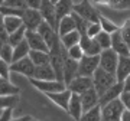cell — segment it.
Wrapping results in <instances>:
<instances>
[{
  "label": "cell",
  "mask_w": 130,
  "mask_h": 121,
  "mask_svg": "<svg viewBox=\"0 0 130 121\" xmlns=\"http://www.w3.org/2000/svg\"><path fill=\"white\" fill-rule=\"evenodd\" d=\"M12 111L13 108H3L0 112V121H12Z\"/></svg>",
  "instance_id": "42"
},
{
  "label": "cell",
  "mask_w": 130,
  "mask_h": 121,
  "mask_svg": "<svg viewBox=\"0 0 130 121\" xmlns=\"http://www.w3.org/2000/svg\"><path fill=\"white\" fill-rule=\"evenodd\" d=\"M94 5H111V0H93Z\"/></svg>",
  "instance_id": "46"
},
{
  "label": "cell",
  "mask_w": 130,
  "mask_h": 121,
  "mask_svg": "<svg viewBox=\"0 0 130 121\" xmlns=\"http://www.w3.org/2000/svg\"><path fill=\"white\" fill-rule=\"evenodd\" d=\"M29 81H30V84L36 89H39V91H42V92H45V94L59 92V91H64V89L68 88L65 82L58 81V79H55V81H39V79L30 78Z\"/></svg>",
  "instance_id": "6"
},
{
  "label": "cell",
  "mask_w": 130,
  "mask_h": 121,
  "mask_svg": "<svg viewBox=\"0 0 130 121\" xmlns=\"http://www.w3.org/2000/svg\"><path fill=\"white\" fill-rule=\"evenodd\" d=\"M74 6L75 3L72 0H59L58 3L55 5V9H56V19H58V23L59 20L65 16H68L74 12Z\"/></svg>",
  "instance_id": "24"
},
{
  "label": "cell",
  "mask_w": 130,
  "mask_h": 121,
  "mask_svg": "<svg viewBox=\"0 0 130 121\" xmlns=\"http://www.w3.org/2000/svg\"><path fill=\"white\" fill-rule=\"evenodd\" d=\"M10 72H12V71H10V65L7 64V62L0 59V78L2 79H9Z\"/></svg>",
  "instance_id": "39"
},
{
  "label": "cell",
  "mask_w": 130,
  "mask_h": 121,
  "mask_svg": "<svg viewBox=\"0 0 130 121\" xmlns=\"http://www.w3.org/2000/svg\"><path fill=\"white\" fill-rule=\"evenodd\" d=\"M74 12L90 23H98L101 17L100 12L94 7V3L90 0H81L79 3H77L74 6Z\"/></svg>",
  "instance_id": "2"
},
{
  "label": "cell",
  "mask_w": 130,
  "mask_h": 121,
  "mask_svg": "<svg viewBox=\"0 0 130 121\" xmlns=\"http://www.w3.org/2000/svg\"><path fill=\"white\" fill-rule=\"evenodd\" d=\"M26 41H28L29 46L32 51H43V52H51L48 43L45 39L39 35L38 30H28L26 32Z\"/></svg>",
  "instance_id": "12"
},
{
  "label": "cell",
  "mask_w": 130,
  "mask_h": 121,
  "mask_svg": "<svg viewBox=\"0 0 130 121\" xmlns=\"http://www.w3.org/2000/svg\"><path fill=\"white\" fill-rule=\"evenodd\" d=\"M19 103V94L16 95H5L0 97V107L3 108H14Z\"/></svg>",
  "instance_id": "33"
},
{
  "label": "cell",
  "mask_w": 130,
  "mask_h": 121,
  "mask_svg": "<svg viewBox=\"0 0 130 121\" xmlns=\"http://www.w3.org/2000/svg\"><path fill=\"white\" fill-rule=\"evenodd\" d=\"M39 12H41L43 20H45L46 23H49L52 28L58 32V19H56L55 5L52 3L51 0H42V5H41Z\"/></svg>",
  "instance_id": "7"
},
{
  "label": "cell",
  "mask_w": 130,
  "mask_h": 121,
  "mask_svg": "<svg viewBox=\"0 0 130 121\" xmlns=\"http://www.w3.org/2000/svg\"><path fill=\"white\" fill-rule=\"evenodd\" d=\"M121 121H130V111L129 110H126L123 117H121Z\"/></svg>",
  "instance_id": "49"
},
{
  "label": "cell",
  "mask_w": 130,
  "mask_h": 121,
  "mask_svg": "<svg viewBox=\"0 0 130 121\" xmlns=\"http://www.w3.org/2000/svg\"><path fill=\"white\" fill-rule=\"evenodd\" d=\"M123 91H124L123 82L114 84L108 91H106V94H104L103 97H100V105L104 107V105H107L108 103H111V101H114V99H117V98H120V95L123 94Z\"/></svg>",
  "instance_id": "17"
},
{
  "label": "cell",
  "mask_w": 130,
  "mask_h": 121,
  "mask_svg": "<svg viewBox=\"0 0 130 121\" xmlns=\"http://www.w3.org/2000/svg\"><path fill=\"white\" fill-rule=\"evenodd\" d=\"M74 30H77V25H75V20L71 14L65 16L59 20V23H58V36L59 37L65 36L70 32H74Z\"/></svg>",
  "instance_id": "23"
},
{
  "label": "cell",
  "mask_w": 130,
  "mask_h": 121,
  "mask_svg": "<svg viewBox=\"0 0 130 121\" xmlns=\"http://www.w3.org/2000/svg\"><path fill=\"white\" fill-rule=\"evenodd\" d=\"M111 49H114L120 56H130V46L123 39L120 29L111 35Z\"/></svg>",
  "instance_id": "14"
},
{
  "label": "cell",
  "mask_w": 130,
  "mask_h": 121,
  "mask_svg": "<svg viewBox=\"0 0 130 121\" xmlns=\"http://www.w3.org/2000/svg\"><path fill=\"white\" fill-rule=\"evenodd\" d=\"M26 9H14V7H6L2 6L0 7V14L2 16H19V17H23Z\"/></svg>",
  "instance_id": "36"
},
{
  "label": "cell",
  "mask_w": 130,
  "mask_h": 121,
  "mask_svg": "<svg viewBox=\"0 0 130 121\" xmlns=\"http://www.w3.org/2000/svg\"><path fill=\"white\" fill-rule=\"evenodd\" d=\"M67 52H68V56L70 58H72L74 61H81L85 56V52H84V49H83V46L81 45H75V46H72V48H70V49H67Z\"/></svg>",
  "instance_id": "35"
},
{
  "label": "cell",
  "mask_w": 130,
  "mask_h": 121,
  "mask_svg": "<svg viewBox=\"0 0 130 121\" xmlns=\"http://www.w3.org/2000/svg\"><path fill=\"white\" fill-rule=\"evenodd\" d=\"M94 39L98 42V45L101 46L103 51H104V49H110V48H111V35H110V33H107V32H104V30H101V32L98 33Z\"/></svg>",
  "instance_id": "32"
},
{
  "label": "cell",
  "mask_w": 130,
  "mask_h": 121,
  "mask_svg": "<svg viewBox=\"0 0 130 121\" xmlns=\"http://www.w3.org/2000/svg\"><path fill=\"white\" fill-rule=\"evenodd\" d=\"M129 75H130V56H120L116 71L117 82H124V79Z\"/></svg>",
  "instance_id": "22"
},
{
  "label": "cell",
  "mask_w": 130,
  "mask_h": 121,
  "mask_svg": "<svg viewBox=\"0 0 130 121\" xmlns=\"http://www.w3.org/2000/svg\"><path fill=\"white\" fill-rule=\"evenodd\" d=\"M2 6L6 7H14V9H28L26 0H3Z\"/></svg>",
  "instance_id": "37"
},
{
  "label": "cell",
  "mask_w": 130,
  "mask_h": 121,
  "mask_svg": "<svg viewBox=\"0 0 130 121\" xmlns=\"http://www.w3.org/2000/svg\"><path fill=\"white\" fill-rule=\"evenodd\" d=\"M103 108V121H121L126 108L120 98H117L111 103H108Z\"/></svg>",
  "instance_id": "3"
},
{
  "label": "cell",
  "mask_w": 130,
  "mask_h": 121,
  "mask_svg": "<svg viewBox=\"0 0 130 121\" xmlns=\"http://www.w3.org/2000/svg\"><path fill=\"white\" fill-rule=\"evenodd\" d=\"M2 26L7 30V33H13L16 32L19 28H22L23 26V19L19 17V16H2Z\"/></svg>",
  "instance_id": "21"
},
{
  "label": "cell",
  "mask_w": 130,
  "mask_h": 121,
  "mask_svg": "<svg viewBox=\"0 0 130 121\" xmlns=\"http://www.w3.org/2000/svg\"><path fill=\"white\" fill-rule=\"evenodd\" d=\"M79 45L83 46L84 52H85V55H101V46L98 45V42L94 39V37H90L88 35H83L81 36V42H79Z\"/></svg>",
  "instance_id": "15"
},
{
  "label": "cell",
  "mask_w": 130,
  "mask_h": 121,
  "mask_svg": "<svg viewBox=\"0 0 130 121\" xmlns=\"http://www.w3.org/2000/svg\"><path fill=\"white\" fill-rule=\"evenodd\" d=\"M22 19H23V25L26 26L28 30H38L39 26L42 25V22H43L41 12L36 9H26Z\"/></svg>",
  "instance_id": "10"
},
{
  "label": "cell",
  "mask_w": 130,
  "mask_h": 121,
  "mask_svg": "<svg viewBox=\"0 0 130 121\" xmlns=\"http://www.w3.org/2000/svg\"><path fill=\"white\" fill-rule=\"evenodd\" d=\"M33 78L39 79V81H55L56 74H55V71H54L51 64H46V65L36 66Z\"/></svg>",
  "instance_id": "20"
},
{
  "label": "cell",
  "mask_w": 130,
  "mask_h": 121,
  "mask_svg": "<svg viewBox=\"0 0 130 121\" xmlns=\"http://www.w3.org/2000/svg\"><path fill=\"white\" fill-rule=\"evenodd\" d=\"M33 118L30 115H23V117H19V118H14L12 121H32Z\"/></svg>",
  "instance_id": "47"
},
{
  "label": "cell",
  "mask_w": 130,
  "mask_h": 121,
  "mask_svg": "<svg viewBox=\"0 0 130 121\" xmlns=\"http://www.w3.org/2000/svg\"><path fill=\"white\" fill-rule=\"evenodd\" d=\"M52 3H54V5H56V3H58V2H59V0H51Z\"/></svg>",
  "instance_id": "50"
},
{
  "label": "cell",
  "mask_w": 130,
  "mask_h": 121,
  "mask_svg": "<svg viewBox=\"0 0 130 121\" xmlns=\"http://www.w3.org/2000/svg\"><path fill=\"white\" fill-rule=\"evenodd\" d=\"M61 42H62V45H64L67 49H70V48L75 46V45H78V43L81 42V33H79L78 30L67 33L65 36L61 37Z\"/></svg>",
  "instance_id": "27"
},
{
  "label": "cell",
  "mask_w": 130,
  "mask_h": 121,
  "mask_svg": "<svg viewBox=\"0 0 130 121\" xmlns=\"http://www.w3.org/2000/svg\"><path fill=\"white\" fill-rule=\"evenodd\" d=\"M46 97L51 99L52 103H55L58 107L64 108L65 111H68L71 97H72V91H70L67 88L64 91H59V92H49V94H46Z\"/></svg>",
  "instance_id": "13"
},
{
  "label": "cell",
  "mask_w": 130,
  "mask_h": 121,
  "mask_svg": "<svg viewBox=\"0 0 130 121\" xmlns=\"http://www.w3.org/2000/svg\"><path fill=\"white\" fill-rule=\"evenodd\" d=\"M38 32H39V35L45 39V42L48 43V46H49V49H51V48L54 46L55 41L58 39V32H56V30L52 28L49 23H46L45 20H43V22H42V25L39 26Z\"/></svg>",
  "instance_id": "19"
},
{
  "label": "cell",
  "mask_w": 130,
  "mask_h": 121,
  "mask_svg": "<svg viewBox=\"0 0 130 121\" xmlns=\"http://www.w3.org/2000/svg\"><path fill=\"white\" fill-rule=\"evenodd\" d=\"M35 69H36V66H35V64L32 62V59H30L29 56L18 61V62H13V64L10 65V71H12V72L22 74V75H25V76H28L29 79L33 78Z\"/></svg>",
  "instance_id": "8"
},
{
  "label": "cell",
  "mask_w": 130,
  "mask_h": 121,
  "mask_svg": "<svg viewBox=\"0 0 130 121\" xmlns=\"http://www.w3.org/2000/svg\"><path fill=\"white\" fill-rule=\"evenodd\" d=\"M100 68V55H85L83 59L78 62V75L83 76H91L93 78L94 72Z\"/></svg>",
  "instance_id": "5"
},
{
  "label": "cell",
  "mask_w": 130,
  "mask_h": 121,
  "mask_svg": "<svg viewBox=\"0 0 130 121\" xmlns=\"http://www.w3.org/2000/svg\"><path fill=\"white\" fill-rule=\"evenodd\" d=\"M29 58L32 59V62L35 64V66H41V65L51 64V55H49V52L30 51L29 52Z\"/></svg>",
  "instance_id": "25"
},
{
  "label": "cell",
  "mask_w": 130,
  "mask_h": 121,
  "mask_svg": "<svg viewBox=\"0 0 130 121\" xmlns=\"http://www.w3.org/2000/svg\"><path fill=\"white\" fill-rule=\"evenodd\" d=\"M121 103L124 104V108L130 111V92L129 91H123V94L120 95Z\"/></svg>",
  "instance_id": "43"
},
{
  "label": "cell",
  "mask_w": 130,
  "mask_h": 121,
  "mask_svg": "<svg viewBox=\"0 0 130 121\" xmlns=\"http://www.w3.org/2000/svg\"><path fill=\"white\" fill-rule=\"evenodd\" d=\"M79 121H103V108L101 105L91 108L88 111H85L81 117Z\"/></svg>",
  "instance_id": "28"
},
{
  "label": "cell",
  "mask_w": 130,
  "mask_h": 121,
  "mask_svg": "<svg viewBox=\"0 0 130 121\" xmlns=\"http://www.w3.org/2000/svg\"><path fill=\"white\" fill-rule=\"evenodd\" d=\"M32 121H35V120H32Z\"/></svg>",
  "instance_id": "52"
},
{
  "label": "cell",
  "mask_w": 130,
  "mask_h": 121,
  "mask_svg": "<svg viewBox=\"0 0 130 121\" xmlns=\"http://www.w3.org/2000/svg\"><path fill=\"white\" fill-rule=\"evenodd\" d=\"M93 81L97 94L100 97H103L106 94V91H108L114 84H117V76L116 74H110V72L104 71L103 68H98L93 75Z\"/></svg>",
  "instance_id": "1"
},
{
  "label": "cell",
  "mask_w": 130,
  "mask_h": 121,
  "mask_svg": "<svg viewBox=\"0 0 130 121\" xmlns=\"http://www.w3.org/2000/svg\"><path fill=\"white\" fill-rule=\"evenodd\" d=\"M100 25H101L103 30L107 32V33H110V35H113L114 32H117V30L120 29L116 23H113L111 20H108L107 17H104L103 14H101V17H100Z\"/></svg>",
  "instance_id": "34"
},
{
  "label": "cell",
  "mask_w": 130,
  "mask_h": 121,
  "mask_svg": "<svg viewBox=\"0 0 130 121\" xmlns=\"http://www.w3.org/2000/svg\"><path fill=\"white\" fill-rule=\"evenodd\" d=\"M19 94V88L16 85H13L9 79H2L0 78V95H16Z\"/></svg>",
  "instance_id": "29"
},
{
  "label": "cell",
  "mask_w": 130,
  "mask_h": 121,
  "mask_svg": "<svg viewBox=\"0 0 130 121\" xmlns=\"http://www.w3.org/2000/svg\"><path fill=\"white\" fill-rule=\"evenodd\" d=\"M119 59H120V55L114 49H111V48L104 49L100 55V68H103L104 71L110 72V74H116Z\"/></svg>",
  "instance_id": "4"
},
{
  "label": "cell",
  "mask_w": 130,
  "mask_h": 121,
  "mask_svg": "<svg viewBox=\"0 0 130 121\" xmlns=\"http://www.w3.org/2000/svg\"><path fill=\"white\" fill-rule=\"evenodd\" d=\"M110 7L114 10H129L130 9V0H111Z\"/></svg>",
  "instance_id": "38"
},
{
  "label": "cell",
  "mask_w": 130,
  "mask_h": 121,
  "mask_svg": "<svg viewBox=\"0 0 130 121\" xmlns=\"http://www.w3.org/2000/svg\"><path fill=\"white\" fill-rule=\"evenodd\" d=\"M78 76V61H74L68 56V52H65L64 61V82L67 87L72 82V79Z\"/></svg>",
  "instance_id": "11"
},
{
  "label": "cell",
  "mask_w": 130,
  "mask_h": 121,
  "mask_svg": "<svg viewBox=\"0 0 130 121\" xmlns=\"http://www.w3.org/2000/svg\"><path fill=\"white\" fill-rule=\"evenodd\" d=\"M123 85H124V91H129L130 92V75L127 76V78L124 79V82H123Z\"/></svg>",
  "instance_id": "48"
},
{
  "label": "cell",
  "mask_w": 130,
  "mask_h": 121,
  "mask_svg": "<svg viewBox=\"0 0 130 121\" xmlns=\"http://www.w3.org/2000/svg\"><path fill=\"white\" fill-rule=\"evenodd\" d=\"M32 51L30 46H29L28 41L25 39L23 42H20L19 45L14 46V52H13V62H18V61L23 59L26 56H29V52Z\"/></svg>",
  "instance_id": "26"
},
{
  "label": "cell",
  "mask_w": 130,
  "mask_h": 121,
  "mask_svg": "<svg viewBox=\"0 0 130 121\" xmlns=\"http://www.w3.org/2000/svg\"><path fill=\"white\" fill-rule=\"evenodd\" d=\"M0 41H2V45L3 43H9V33L2 25H0Z\"/></svg>",
  "instance_id": "45"
},
{
  "label": "cell",
  "mask_w": 130,
  "mask_h": 121,
  "mask_svg": "<svg viewBox=\"0 0 130 121\" xmlns=\"http://www.w3.org/2000/svg\"><path fill=\"white\" fill-rule=\"evenodd\" d=\"M120 32H121V36H123V39L126 41V43L130 46V19L124 22V25L120 28Z\"/></svg>",
  "instance_id": "40"
},
{
  "label": "cell",
  "mask_w": 130,
  "mask_h": 121,
  "mask_svg": "<svg viewBox=\"0 0 130 121\" xmlns=\"http://www.w3.org/2000/svg\"><path fill=\"white\" fill-rule=\"evenodd\" d=\"M81 103H83L84 112L100 105V95L97 94L94 87L91 89H88V91H85L84 94H81Z\"/></svg>",
  "instance_id": "16"
},
{
  "label": "cell",
  "mask_w": 130,
  "mask_h": 121,
  "mask_svg": "<svg viewBox=\"0 0 130 121\" xmlns=\"http://www.w3.org/2000/svg\"><path fill=\"white\" fill-rule=\"evenodd\" d=\"M26 32H28V29H26V26L23 25V26L19 28L16 32L9 35V43L12 46H16V45H19L20 42H23L25 39H26Z\"/></svg>",
  "instance_id": "30"
},
{
  "label": "cell",
  "mask_w": 130,
  "mask_h": 121,
  "mask_svg": "<svg viewBox=\"0 0 130 121\" xmlns=\"http://www.w3.org/2000/svg\"><path fill=\"white\" fill-rule=\"evenodd\" d=\"M0 2H3V0H0Z\"/></svg>",
  "instance_id": "51"
},
{
  "label": "cell",
  "mask_w": 130,
  "mask_h": 121,
  "mask_svg": "<svg viewBox=\"0 0 130 121\" xmlns=\"http://www.w3.org/2000/svg\"><path fill=\"white\" fill-rule=\"evenodd\" d=\"M26 5H28V9H41L42 0H26Z\"/></svg>",
  "instance_id": "44"
},
{
  "label": "cell",
  "mask_w": 130,
  "mask_h": 121,
  "mask_svg": "<svg viewBox=\"0 0 130 121\" xmlns=\"http://www.w3.org/2000/svg\"><path fill=\"white\" fill-rule=\"evenodd\" d=\"M13 52H14V46H12L10 43H3L0 46V59L7 62L9 65L13 64Z\"/></svg>",
  "instance_id": "31"
},
{
  "label": "cell",
  "mask_w": 130,
  "mask_h": 121,
  "mask_svg": "<svg viewBox=\"0 0 130 121\" xmlns=\"http://www.w3.org/2000/svg\"><path fill=\"white\" fill-rule=\"evenodd\" d=\"M101 30H103V28H101V25H100V22L98 23H90L88 29H87V35L90 37H95Z\"/></svg>",
  "instance_id": "41"
},
{
  "label": "cell",
  "mask_w": 130,
  "mask_h": 121,
  "mask_svg": "<svg viewBox=\"0 0 130 121\" xmlns=\"http://www.w3.org/2000/svg\"><path fill=\"white\" fill-rule=\"evenodd\" d=\"M94 87V81L91 76H83V75H78L77 78L72 79V82L68 85V89L72 91L74 94H84L85 91H88Z\"/></svg>",
  "instance_id": "9"
},
{
  "label": "cell",
  "mask_w": 130,
  "mask_h": 121,
  "mask_svg": "<svg viewBox=\"0 0 130 121\" xmlns=\"http://www.w3.org/2000/svg\"><path fill=\"white\" fill-rule=\"evenodd\" d=\"M68 114H70L75 121H79L81 117L84 114V108H83V103H81V95L79 94H74L71 97L70 101V107H68Z\"/></svg>",
  "instance_id": "18"
}]
</instances>
